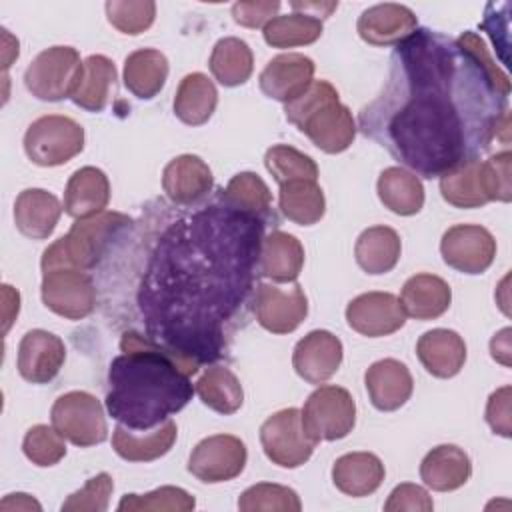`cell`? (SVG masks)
<instances>
[{
	"label": "cell",
	"mask_w": 512,
	"mask_h": 512,
	"mask_svg": "<svg viewBox=\"0 0 512 512\" xmlns=\"http://www.w3.org/2000/svg\"><path fill=\"white\" fill-rule=\"evenodd\" d=\"M2 296H4V326H2V332L6 334V332L10 330L14 318L18 316V310H20V294H18L12 286L4 284V286H2Z\"/></svg>",
	"instance_id": "52"
},
{
	"label": "cell",
	"mask_w": 512,
	"mask_h": 512,
	"mask_svg": "<svg viewBox=\"0 0 512 512\" xmlns=\"http://www.w3.org/2000/svg\"><path fill=\"white\" fill-rule=\"evenodd\" d=\"M116 84V66L102 54H92L82 64L80 82L72 94V102L88 112H102L110 102Z\"/></svg>",
	"instance_id": "33"
},
{
	"label": "cell",
	"mask_w": 512,
	"mask_h": 512,
	"mask_svg": "<svg viewBox=\"0 0 512 512\" xmlns=\"http://www.w3.org/2000/svg\"><path fill=\"white\" fill-rule=\"evenodd\" d=\"M280 10L278 0H254V2H236L232 6V18L244 28H264Z\"/></svg>",
	"instance_id": "50"
},
{
	"label": "cell",
	"mask_w": 512,
	"mask_h": 512,
	"mask_svg": "<svg viewBox=\"0 0 512 512\" xmlns=\"http://www.w3.org/2000/svg\"><path fill=\"white\" fill-rule=\"evenodd\" d=\"M254 316L258 324L272 334L294 332L308 316V300L300 284L288 288L276 284H258L254 294Z\"/></svg>",
	"instance_id": "14"
},
{
	"label": "cell",
	"mask_w": 512,
	"mask_h": 512,
	"mask_svg": "<svg viewBox=\"0 0 512 512\" xmlns=\"http://www.w3.org/2000/svg\"><path fill=\"white\" fill-rule=\"evenodd\" d=\"M216 104L218 90L206 74L192 72L180 80L174 96V114L180 122L188 126H202L212 118Z\"/></svg>",
	"instance_id": "30"
},
{
	"label": "cell",
	"mask_w": 512,
	"mask_h": 512,
	"mask_svg": "<svg viewBox=\"0 0 512 512\" xmlns=\"http://www.w3.org/2000/svg\"><path fill=\"white\" fill-rule=\"evenodd\" d=\"M82 64L78 50L72 46L46 48L26 68L24 86L38 100L72 98L82 76Z\"/></svg>",
	"instance_id": "6"
},
{
	"label": "cell",
	"mask_w": 512,
	"mask_h": 512,
	"mask_svg": "<svg viewBox=\"0 0 512 512\" xmlns=\"http://www.w3.org/2000/svg\"><path fill=\"white\" fill-rule=\"evenodd\" d=\"M264 164L278 184L298 180V178L318 180L316 162L308 154L288 144H276L268 148L264 154Z\"/></svg>",
	"instance_id": "43"
},
{
	"label": "cell",
	"mask_w": 512,
	"mask_h": 512,
	"mask_svg": "<svg viewBox=\"0 0 512 512\" xmlns=\"http://www.w3.org/2000/svg\"><path fill=\"white\" fill-rule=\"evenodd\" d=\"M314 70L316 66L312 58L298 52H286L274 56L266 64L258 76V84L268 98L288 104L308 90L314 82Z\"/></svg>",
	"instance_id": "16"
},
{
	"label": "cell",
	"mask_w": 512,
	"mask_h": 512,
	"mask_svg": "<svg viewBox=\"0 0 512 512\" xmlns=\"http://www.w3.org/2000/svg\"><path fill=\"white\" fill-rule=\"evenodd\" d=\"M346 320L352 330L368 338L394 334L406 322L400 300L390 292H366L346 306Z\"/></svg>",
	"instance_id": "15"
},
{
	"label": "cell",
	"mask_w": 512,
	"mask_h": 512,
	"mask_svg": "<svg viewBox=\"0 0 512 512\" xmlns=\"http://www.w3.org/2000/svg\"><path fill=\"white\" fill-rule=\"evenodd\" d=\"M280 212L294 224L312 226L320 222L326 212V198L318 180L298 178L280 184L278 194Z\"/></svg>",
	"instance_id": "35"
},
{
	"label": "cell",
	"mask_w": 512,
	"mask_h": 512,
	"mask_svg": "<svg viewBox=\"0 0 512 512\" xmlns=\"http://www.w3.org/2000/svg\"><path fill=\"white\" fill-rule=\"evenodd\" d=\"M0 508H2V510H36V512L42 510V506H40L32 496L22 494V492H18V494H8V496L0 502Z\"/></svg>",
	"instance_id": "53"
},
{
	"label": "cell",
	"mask_w": 512,
	"mask_h": 512,
	"mask_svg": "<svg viewBox=\"0 0 512 512\" xmlns=\"http://www.w3.org/2000/svg\"><path fill=\"white\" fill-rule=\"evenodd\" d=\"M452 302V290L446 280L436 274H414L410 276L400 294L404 314L416 320H434L442 316Z\"/></svg>",
	"instance_id": "26"
},
{
	"label": "cell",
	"mask_w": 512,
	"mask_h": 512,
	"mask_svg": "<svg viewBox=\"0 0 512 512\" xmlns=\"http://www.w3.org/2000/svg\"><path fill=\"white\" fill-rule=\"evenodd\" d=\"M508 74L482 38L456 40L422 28L404 38L380 96L360 110V128L414 174L434 178L478 158L508 134Z\"/></svg>",
	"instance_id": "1"
},
{
	"label": "cell",
	"mask_w": 512,
	"mask_h": 512,
	"mask_svg": "<svg viewBox=\"0 0 512 512\" xmlns=\"http://www.w3.org/2000/svg\"><path fill=\"white\" fill-rule=\"evenodd\" d=\"M22 450L32 464L42 468L54 466L66 456L64 438L58 434L54 426L46 424H36L26 432L22 440Z\"/></svg>",
	"instance_id": "45"
},
{
	"label": "cell",
	"mask_w": 512,
	"mask_h": 512,
	"mask_svg": "<svg viewBox=\"0 0 512 512\" xmlns=\"http://www.w3.org/2000/svg\"><path fill=\"white\" fill-rule=\"evenodd\" d=\"M384 480V464L372 452H348L332 466L334 486L352 498H362L380 488Z\"/></svg>",
	"instance_id": "28"
},
{
	"label": "cell",
	"mask_w": 512,
	"mask_h": 512,
	"mask_svg": "<svg viewBox=\"0 0 512 512\" xmlns=\"http://www.w3.org/2000/svg\"><path fill=\"white\" fill-rule=\"evenodd\" d=\"M434 508L432 504V498L430 494L418 486V484H410V482H404V484H398L386 504H384V510L386 512H430Z\"/></svg>",
	"instance_id": "48"
},
{
	"label": "cell",
	"mask_w": 512,
	"mask_h": 512,
	"mask_svg": "<svg viewBox=\"0 0 512 512\" xmlns=\"http://www.w3.org/2000/svg\"><path fill=\"white\" fill-rule=\"evenodd\" d=\"M416 356L428 374L436 378H452L466 362V344L458 332L434 328L418 338Z\"/></svg>",
	"instance_id": "22"
},
{
	"label": "cell",
	"mask_w": 512,
	"mask_h": 512,
	"mask_svg": "<svg viewBox=\"0 0 512 512\" xmlns=\"http://www.w3.org/2000/svg\"><path fill=\"white\" fill-rule=\"evenodd\" d=\"M512 154L510 150L498 152L488 160L480 162V182L488 202H510L512 200Z\"/></svg>",
	"instance_id": "46"
},
{
	"label": "cell",
	"mask_w": 512,
	"mask_h": 512,
	"mask_svg": "<svg viewBox=\"0 0 512 512\" xmlns=\"http://www.w3.org/2000/svg\"><path fill=\"white\" fill-rule=\"evenodd\" d=\"M480 158L466 160L440 176L442 198L456 208H480L488 202L480 182Z\"/></svg>",
	"instance_id": "39"
},
{
	"label": "cell",
	"mask_w": 512,
	"mask_h": 512,
	"mask_svg": "<svg viewBox=\"0 0 512 512\" xmlns=\"http://www.w3.org/2000/svg\"><path fill=\"white\" fill-rule=\"evenodd\" d=\"M238 510L242 512H300V496L282 484L260 482L246 488L238 498Z\"/></svg>",
	"instance_id": "42"
},
{
	"label": "cell",
	"mask_w": 512,
	"mask_h": 512,
	"mask_svg": "<svg viewBox=\"0 0 512 512\" xmlns=\"http://www.w3.org/2000/svg\"><path fill=\"white\" fill-rule=\"evenodd\" d=\"M260 444L268 460L280 468L302 466L316 448L302 426L298 408H284L268 416L260 426Z\"/></svg>",
	"instance_id": "10"
},
{
	"label": "cell",
	"mask_w": 512,
	"mask_h": 512,
	"mask_svg": "<svg viewBox=\"0 0 512 512\" xmlns=\"http://www.w3.org/2000/svg\"><path fill=\"white\" fill-rule=\"evenodd\" d=\"M66 360L64 342L48 330H30L18 346V372L26 382L46 384L54 380Z\"/></svg>",
	"instance_id": "18"
},
{
	"label": "cell",
	"mask_w": 512,
	"mask_h": 512,
	"mask_svg": "<svg viewBox=\"0 0 512 512\" xmlns=\"http://www.w3.org/2000/svg\"><path fill=\"white\" fill-rule=\"evenodd\" d=\"M222 204L244 214H252L260 220L270 216L272 192L266 182L254 172L236 174L220 194Z\"/></svg>",
	"instance_id": "40"
},
{
	"label": "cell",
	"mask_w": 512,
	"mask_h": 512,
	"mask_svg": "<svg viewBox=\"0 0 512 512\" xmlns=\"http://www.w3.org/2000/svg\"><path fill=\"white\" fill-rule=\"evenodd\" d=\"M84 148V128L70 116L48 114L34 120L24 134V152L38 166H62Z\"/></svg>",
	"instance_id": "7"
},
{
	"label": "cell",
	"mask_w": 512,
	"mask_h": 512,
	"mask_svg": "<svg viewBox=\"0 0 512 512\" xmlns=\"http://www.w3.org/2000/svg\"><path fill=\"white\" fill-rule=\"evenodd\" d=\"M440 254L450 268L462 274H482L494 262L496 240L484 226L456 224L444 232Z\"/></svg>",
	"instance_id": "13"
},
{
	"label": "cell",
	"mask_w": 512,
	"mask_h": 512,
	"mask_svg": "<svg viewBox=\"0 0 512 512\" xmlns=\"http://www.w3.org/2000/svg\"><path fill=\"white\" fill-rule=\"evenodd\" d=\"M110 202L108 176L96 166L78 168L64 190V212L76 220L104 212Z\"/></svg>",
	"instance_id": "23"
},
{
	"label": "cell",
	"mask_w": 512,
	"mask_h": 512,
	"mask_svg": "<svg viewBox=\"0 0 512 512\" xmlns=\"http://www.w3.org/2000/svg\"><path fill=\"white\" fill-rule=\"evenodd\" d=\"M264 220L210 206L160 240L140 290L152 334L190 376L222 350V322L242 306L260 256Z\"/></svg>",
	"instance_id": "2"
},
{
	"label": "cell",
	"mask_w": 512,
	"mask_h": 512,
	"mask_svg": "<svg viewBox=\"0 0 512 512\" xmlns=\"http://www.w3.org/2000/svg\"><path fill=\"white\" fill-rule=\"evenodd\" d=\"M304 266V246L288 232L274 230L260 244L258 268L272 282H294Z\"/></svg>",
	"instance_id": "29"
},
{
	"label": "cell",
	"mask_w": 512,
	"mask_h": 512,
	"mask_svg": "<svg viewBox=\"0 0 512 512\" xmlns=\"http://www.w3.org/2000/svg\"><path fill=\"white\" fill-rule=\"evenodd\" d=\"M212 76L228 88L246 84L254 70V56L250 46L234 36L220 38L210 54Z\"/></svg>",
	"instance_id": "36"
},
{
	"label": "cell",
	"mask_w": 512,
	"mask_h": 512,
	"mask_svg": "<svg viewBox=\"0 0 512 512\" xmlns=\"http://www.w3.org/2000/svg\"><path fill=\"white\" fill-rule=\"evenodd\" d=\"M108 22L122 34H142L156 18V4L152 0H110L106 2Z\"/></svg>",
	"instance_id": "44"
},
{
	"label": "cell",
	"mask_w": 512,
	"mask_h": 512,
	"mask_svg": "<svg viewBox=\"0 0 512 512\" xmlns=\"http://www.w3.org/2000/svg\"><path fill=\"white\" fill-rule=\"evenodd\" d=\"M194 392L204 406L218 414H234L244 402L242 384L226 366L208 368L196 382Z\"/></svg>",
	"instance_id": "37"
},
{
	"label": "cell",
	"mask_w": 512,
	"mask_h": 512,
	"mask_svg": "<svg viewBox=\"0 0 512 512\" xmlns=\"http://www.w3.org/2000/svg\"><path fill=\"white\" fill-rule=\"evenodd\" d=\"M364 384L372 406L382 412L402 408L414 390V380L408 366L396 358L374 362L364 374Z\"/></svg>",
	"instance_id": "21"
},
{
	"label": "cell",
	"mask_w": 512,
	"mask_h": 512,
	"mask_svg": "<svg viewBox=\"0 0 512 512\" xmlns=\"http://www.w3.org/2000/svg\"><path fill=\"white\" fill-rule=\"evenodd\" d=\"M120 350L110 362L106 394V410L118 424L146 432L192 400L190 376L172 352L138 332H124Z\"/></svg>",
	"instance_id": "3"
},
{
	"label": "cell",
	"mask_w": 512,
	"mask_h": 512,
	"mask_svg": "<svg viewBox=\"0 0 512 512\" xmlns=\"http://www.w3.org/2000/svg\"><path fill=\"white\" fill-rule=\"evenodd\" d=\"M214 186L208 164L194 154H182L170 160L162 172V188L170 202L194 206L204 200Z\"/></svg>",
	"instance_id": "19"
},
{
	"label": "cell",
	"mask_w": 512,
	"mask_h": 512,
	"mask_svg": "<svg viewBox=\"0 0 512 512\" xmlns=\"http://www.w3.org/2000/svg\"><path fill=\"white\" fill-rule=\"evenodd\" d=\"M62 216L60 200L42 188H26L14 202L16 228L32 240L48 238Z\"/></svg>",
	"instance_id": "24"
},
{
	"label": "cell",
	"mask_w": 512,
	"mask_h": 512,
	"mask_svg": "<svg viewBox=\"0 0 512 512\" xmlns=\"http://www.w3.org/2000/svg\"><path fill=\"white\" fill-rule=\"evenodd\" d=\"M42 302L54 314L68 320H82L96 306L92 278L78 268H52L42 272Z\"/></svg>",
	"instance_id": "11"
},
{
	"label": "cell",
	"mask_w": 512,
	"mask_h": 512,
	"mask_svg": "<svg viewBox=\"0 0 512 512\" xmlns=\"http://www.w3.org/2000/svg\"><path fill=\"white\" fill-rule=\"evenodd\" d=\"M342 342L328 330L308 332L292 352L296 374L308 384H324L342 364Z\"/></svg>",
	"instance_id": "17"
},
{
	"label": "cell",
	"mask_w": 512,
	"mask_h": 512,
	"mask_svg": "<svg viewBox=\"0 0 512 512\" xmlns=\"http://www.w3.org/2000/svg\"><path fill=\"white\" fill-rule=\"evenodd\" d=\"M114 490L112 476L100 472L86 480V484L70 494L62 502V512H104L108 510V502Z\"/></svg>",
	"instance_id": "47"
},
{
	"label": "cell",
	"mask_w": 512,
	"mask_h": 512,
	"mask_svg": "<svg viewBox=\"0 0 512 512\" xmlns=\"http://www.w3.org/2000/svg\"><path fill=\"white\" fill-rule=\"evenodd\" d=\"M418 26L416 14L394 2H384L366 8L356 24L360 38L372 46H392L408 38Z\"/></svg>",
	"instance_id": "20"
},
{
	"label": "cell",
	"mask_w": 512,
	"mask_h": 512,
	"mask_svg": "<svg viewBox=\"0 0 512 512\" xmlns=\"http://www.w3.org/2000/svg\"><path fill=\"white\" fill-rule=\"evenodd\" d=\"M510 334L512 330L510 328H504L500 330L498 334H494V338L490 340V354L496 362L504 364V366H510Z\"/></svg>",
	"instance_id": "51"
},
{
	"label": "cell",
	"mask_w": 512,
	"mask_h": 512,
	"mask_svg": "<svg viewBox=\"0 0 512 512\" xmlns=\"http://www.w3.org/2000/svg\"><path fill=\"white\" fill-rule=\"evenodd\" d=\"M168 60L160 50L140 48L124 60V86L140 100H152L166 84Z\"/></svg>",
	"instance_id": "32"
},
{
	"label": "cell",
	"mask_w": 512,
	"mask_h": 512,
	"mask_svg": "<svg viewBox=\"0 0 512 512\" xmlns=\"http://www.w3.org/2000/svg\"><path fill=\"white\" fill-rule=\"evenodd\" d=\"M300 414L306 434L316 444L322 440H340L348 436L356 424V404L352 394L334 384L318 386L308 396Z\"/></svg>",
	"instance_id": "8"
},
{
	"label": "cell",
	"mask_w": 512,
	"mask_h": 512,
	"mask_svg": "<svg viewBox=\"0 0 512 512\" xmlns=\"http://www.w3.org/2000/svg\"><path fill=\"white\" fill-rule=\"evenodd\" d=\"M266 44L272 48H294L316 42L322 36V20L310 12H290L274 16L262 28Z\"/></svg>",
	"instance_id": "38"
},
{
	"label": "cell",
	"mask_w": 512,
	"mask_h": 512,
	"mask_svg": "<svg viewBox=\"0 0 512 512\" xmlns=\"http://www.w3.org/2000/svg\"><path fill=\"white\" fill-rule=\"evenodd\" d=\"M376 190L380 202L398 216L418 214L424 206L422 180L402 166H390L382 170Z\"/></svg>",
	"instance_id": "31"
},
{
	"label": "cell",
	"mask_w": 512,
	"mask_h": 512,
	"mask_svg": "<svg viewBox=\"0 0 512 512\" xmlns=\"http://www.w3.org/2000/svg\"><path fill=\"white\" fill-rule=\"evenodd\" d=\"M402 252V242L396 230L388 226L366 228L354 246V256L358 266L368 274H386L390 272Z\"/></svg>",
	"instance_id": "34"
},
{
	"label": "cell",
	"mask_w": 512,
	"mask_h": 512,
	"mask_svg": "<svg viewBox=\"0 0 512 512\" xmlns=\"http://www.w3.org/2000/svg\"><path fill=\"white\" fill-rule=\"evenodd\" d=\"M132 224L126 214L120 212H100L90 218L76 220L68 234L52 242L42 254V272L52 268H94L110 242Z\"/></svg>",
	"instance_id": "5"
},
{
	"label": "cell",
	"mask_w": 512,
	"mask_h": 512,
	"mask_svg": "<svg viewBox=\"0 0 512 512\" xmlns=\"http://www.w3.org/2000/svg\"><path fill=\"white\" fill-rule=\"evenodd\" d=\"M50 420L64 440L80 448L102 444L108 438L104 408L96 396L84 390L58 396L52 404Z\"/></svg>",
	"instance_id": "9"
},
{
	"label": "cell",
	"mask_w": 512,
	"mask_h": 512,
	"mask_svg": "<svg viewBox=\"0 0 512 512\" xmlns=\"http://www.w3.org/2000/svg\"><path fill=\"white\" fill-rule=\"evenodd\" d=\"M512 388L502 386L496 392L490 394L486 404V422L492 428L494 434H500L504 438L512 436Z\"/></svg>",
	"instance_id": "49"
},
{
	"label": "cell",
	"mask_w": 512,
	"mask_h": 512,
	"mask_svg": "<svg viewBox=\"0 0 512 512\" xmlns=\"http://www.w3.org/2000/svg\"><path fill=\"white\" fill-rule=\"evenodd\" d=\"M194 506V496L178 486H160L148 494H124L118 502L120 512H190Z\"/></svg>",
	"instance_id": "41"
},
{
	"label": "cell",
	"mask_w": 512,
	"mask_h": 512,
	"mask_svg": "<svg viewBox=\"0 0 512 512\" xmlns=\"http://www.w3.org/2000/svg\"><path fill=\"white\" fill-rule=\"evenodd\" d=\"M176 434H178V428L172 418L140 434L136 430H130L118 424L112 432V448L120 458L128 462H152L170 452L176 440Z\"/></svg>",
	"instance_id": "25"
},
{
	"label": "cell",
	"mask_w": 512,
	"mask_h": 512,
	"mask_svg": "<svg viewBox=\"0 0 512 512\" xmlns=\"http://www.w3.org/2000/svg\"><path fill=\"white\" fill-rule=\"evenodd\" d=\"M472 474V462L468 454L454 444H440L432 448L422 464V482L436 492H452L468 482Z\"/></svg>",
	"instance_id": "27"
},
{
	"label": "cell",
	"mask_w": 512,
	"mask_h": 512,
	"mask_svg": "<svg viewBox=\"0 0 512 512\" xmlns=\"http://www.w3.org/2000/svg\"><path fill=\"white\" fill-rule=\"evenodd\" d=\"M246 460V444L238 436L214 434L194 446L188 458V472L206 484L228 482L242 474Z\"/></svg>",
	"instance_id": "12"
},
{
	"label": "cell",
	"mask_w": 512,
	"mask_h": 512,
	"mask_svg": "<svg viewBox=\"0 0 512 512\" xmlns=\"http://www.w3.org/2000/svg\"><path fill=\"white\" fill-rule=\"evenodd\" d=\"M284 114L326 154L344 152L354 142L356 122L352 112L338 100L336 88L326 80H314L302 96L284 104Z\"/></svg>",
	"instance_id": "4"
}]
</instances>
